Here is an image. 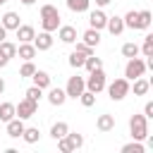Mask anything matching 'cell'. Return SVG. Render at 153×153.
Instances as JSON below:
<instances>
[{
    "mask_svg": "<svg viewBox=\"0 0 153 153\" xmlns=\"http://www.w3.org/2000/svg\"><path fill=\"white\" fill-rule=\"evenodd\" d=\"M122 55H124L127 60H129V57H136V55H139V45H136V43H131V41H129V43H124V45H122Z\"/></svg>",
    "mask_w": 153,
    "mask_h": 153,
    "instance_id": "obj_34",
    "label": "cell"
},
{
    "mask_svg": "<svg viewBox=\"0 0 153 153\" xmlns=\"http://www.w3.org/2000/svg\"><path fill=\"white\" fill-rule=\"evenodd\" d=\"M0 24H2V26H5L7 31H14V29H17V26H19L22 22H19V14H17V12H5V14H2V22H0Z\"/></svg>",
    "mask_w": 153,
    "mask_h": 153,
    "instance_id": "obj_18",
    "label": "cell"
},
{
    "mask_svg": "<svg viewBox=\"0 0 153 153\" xmlns=\"http://www.w3.org/2000/svg\"><path fill=\"white\" fill-rule=\"evenodd\" d=\"M79 100H81V105L84 108H93L96 105V93H91V91H81V96H79Z\"/></svg>",
    "mask_w": 153,
    "mask_h": 153,
    "instance_id": "obj_31",
    "label": "cell"
},
{
    "mask_svg": "<svg viewBox=\"0 0 153 153\" xmlns=\"http://www.w3.org/2000/svg\"><path fill=\"white\" fill-rule=\"evenodd\" d=\"M105 88H108V96L112 98V100H122L127 93H129V81L124 79V76H120V79H115L112 84H105Z\"/></svg>",
    "mask_w": 153,
    "mask_h": 153,
    "instance_id": "obj_5",
    "label": "cell"
},
{
    "mask_svg": "<svg viewBox=\"0 0 153 153\" xmlns=\"http://www.w3.org/2000/svg\"><path fill=\"white\" fill-rule=\"evenodd\" d=\"M57 38H60L62 43H74V41H76V29H74L72 24H60V26H57Z\"/></svg>",
    "mask_w": 153,
    "mask_h": 153,
    "instance_id": "obj_10",
    "label": "cell"
},
{
    "mask_svg": "<svg viewBox=\"0 0 153 153\" xmlns=\"http://www.w3.org/2000/svg\"><path fill=\"white\" fill-rule=\"evenodd\" d=\"M81 41L86 43V45H91V48H96L98 43H100V31H96V29H86L84 33H81Z\"/></svg>",
    "mask_w": 153,
    "mask_h": 153,
    "instance_id": "obj_19",
    "label": "cell"
},
{
    "mask_svg": "<svg viewBox=\"0 0 153 153\" xmlns=\"http://www.w3.org/2000/svg\"><path fill=\"white\" fill-rule=\"evenodd\" d=\"M14 31H17V41H19V43H31L33 36H36V29L29 26V24H19Z\"/></svg>",
    "mask_w": 153,
    "mask_h": 153,
    "instance_id": "obj_12",
    "label": "cell"
},
{
    "mask_svg": "<svg viewBox=\"0 0 153 153\" xmlns=\"http://www.w3.org/2000/svg\"><path fill=\"white\" fill-rule=\"evenodd\" d=\"M74 43H76V48H74V50H76V53H81L84 57H88V55H93V48H91V45H86L84 41H74Z\"/></svg>",
    "mask_w": 153,
    "mask_h": 153,
    "instance_id": "obj_37",
    "label": "cell"
},
{
    "mask_svg": "<svg viewBox=\"0 0 153 153\" xmlns=\"http://www.w3.org/2000/svg\"><path fill=\"white\" fill-rule=\"evenodd\" d=\"M53 41H55V38H53L50 31H41L38 36H33L31 43L36 45V50H50V48H53Z\"/></svg>",
    "mask_w": 153,
    "mask_h": 153,
    "instance_id": "obj_9",
    "label": "cell"
},
{
    "mask_svg": "<svg viewBox=\"0 0 153 153\" xmlns=\"http://www.w3.org/2000/svg\"><path fill=\"white\" fill-rule=\"evenodd\" d=\"M129 131H131V139L136 141H143L148 136V120L143 115H131L129 120Z\"/></svg>",
    "mask_w": 153,
    "mask_h": 153,
    "instance_id": "obj_3",
    "label": "cell"
},
{
    "mask_svg": "<svg viewBox=\"0 0 153 153\" xmlns=\"http://www.w3.org/2000/svg\"><path fill=\"white\" fill-rule=\"evenodd\" d=\"M31 79H33V86H38V88H50V84H53V79H50V74L48 72H43V69H36L33 74H31Z\"/></svg>",
    "mask_w": 153,
    "mask_h": 153,
    "instance_id": "obj_14",
    "label": "cell"
},
{
    "mask_svg": "<svg viewBox=\"0 0 153 153\" xmlns=\"http://www.w3.org/2000/svg\"><path fill=\"white\" fill-rule=\"evenodd\" d=\"M139 50L143 53V57H153V33H146V38H143V45H141Z\"/></svg>",
    "mask_w": 153,
    "mask_h": 153,
    "instance_id": "obj_27",
    "label": "cell"
},
{
    "mask_svg": "<svg viewBox=\"0 0 153 153\" xmlns=\"http://www.w3.org/2000/svg\"><path fill=\"white\" fill-rule=\"evenodd\" d=\"M5 38H7V29H5V26H2V24H0V43H2V41H5Z\"/></svg>",
    "mask_w": 153,
    "mask_h": 153,
    "instance_id": "obj_42",
    "label": "cell"
},
{
    "mask_svg": "<svg viewBox=\"0 0 153 153\" xmlns=\"http://www.w3.org/2000/svg\"><path fill=\"white\" fill-rule=\"evenodd\" d=\"M67 131H69L67 122H55V124L50 127V136H53V139H60V136H65Z\"/></svg>",
    "mask_w": 153,
    "mask_h": 153,
    "instance_id": "obj_25",
    "label": "cell"
},
{
    "mask_svg": "<svg viewBox=\"0 0 153 153\" xmlns=\"http://www.w3.org/2000/svg\"><path fill=\"white\" fill-rule=\"evenodd\" d=\"M22 139H24L26 143H36V141L41 139V131H38V127H24V131H22Z\"/></svg>",
    "mask_w": 153,
    "mask_h": 153,
    "instance_id": "obj_22",
    "label": "cell"
},
{
    "mask_svg": "<svg viewBox=\"0 0 153 153\" xmlns=\"http://www.w3.org/2000/svg\"><path fill=\"white\" fill-rule=\"evenodd\" d=\"M67 7L72 10V12H88V7H91V0H67Z\"/></svg>",
    "mask_w": 153,
    "mask_h": 153,
    "instance_id": "obj_23",
    "label": "cell"
},
{
    "mask_svg": "<svg viewBox=\"0 0 153 153\" xmlns=\"http://www.w3.org/2000/svg\"><path fill=\"white\" fill-rule=\"evenodd\" d=\"M84 84H86V91H91V93H100V91L105 88V84H108L103 67H100V69H93V72H88V76L84 79Z\"/></svg>",
    "mask_w": 153,
    "mask_h": 153,
    "instance_id": "obj_2",
    "label": "cell"
},
{
    "mask_svg": "<svg viewBox=\"0 0 153 153\" xmlns=\"http://www.w3.org/2000/svg\"><path fill=\"white\" fill-rule=\"evenodd\" d=\"M36 110H38V103L24 98V100H19V103L14 105V117H19V120H29V117L36 115Z\"/></svg>",
    "mask_w": 153,
    "mask_h": 153,
    "instance_id": "obj_6",
    "label": "cell"
},
{
    "mask_svg": "<svg viewBox=\"0 0 153 153\" xmlns=\"http://www.w3.org/2000/svg\"><path fill=\"white\" fill-rule=\"evenodd\" d=\"M84 67H86L88 72H93V69H100V67H103V60H100V57H96V55H88V57L84 60Z\"/></svg>",
    "mask_w": 153,
    "mask_h": 153,
    "instance_id": "obj_30",
    "label": "cell"
},
{
    "mask_svg": "<svg viewBox=\"0 0 153 153\" xmlns=\"http://www.w3.org/2000/svg\"><path fill=\"white\" fill-rule=\"evenodd\" d=\"M151 22H153V19H151V12H148V10H139V29L146 31V29L151 26Z\"/></svg>",
    "mask_w": 153,
    "mask_h": 153,
    "instance_id": "obj_33",
    "label": "cell"
},
{
    "mask_svg": "<svg viewBox=\"0 0 153 153\" xmlns=\"http://www.w3.org/2000/svg\"><path fill=\"white\" fill-rule=\"evenodd\" d=\"M45 98H48V103H50V105L60 108V105H65V100H67V93H65V88H55V86H50Z\"/></svg>",
    "mask_w": 153,
    "mask_h": 153,
    "instance_id": "obj_11",
    "label": "cell"
},
{
    "mask_svg": "<svg viewBox=\"0 0 153 153\" xmlns=\"http://www.w3.org/2000/svg\"><path fill=\"white\" fill-rule=\"evenodd\" d=\"M24 96H26L29 100H33V103H38V100L43 98V88H38V86H29Z\"/></svg>",
    "mask_w": 153,
    "mask_h": 153,
    "instance_id": "obj_35",
    "label": "cell"
},
{
    "mask_svg": "<svg viewBox=\"0 0 153 153\" xmlns=\"http://www.w3.org/2000/svg\"><path fill=\"white\" fill-rule=\"evenodd\" d=\"M60 19H62V17H60V10H57L55 5L48 2V5L41 7V29H43V31H50V33L57 31Z\"/></svg>",
    "mask_w": 153,
    "mask_h": 153,
    "instance_id": "obj_1",
    "label": "cell"
},
{
    "mask_svg": "<svg viewBox=\"0 0 153 153\" xmlns=\"http://www.w3.org/2000/svg\"><path fill=\"white\" fill-rule=\"evenodd\" d=\"M84 60H86V57H84L81 53H76V50H72V53H69V67L81 69V67H84Z\"/></svg>",
    "mask_w": 153,
    "mask_h": 153,
    "instance_id": "obj_29",
    "label": "cell"
},
{
    "mask_svg": "<svg viewBox=\"0 0 153 153\" xmlns=\"http://www.w3.org/2000/svg\"><path fill=\"white\" fill-rule=\"evenodd\" d=\"M22 2H24V5H33L36 0H22Z\"/></svg>",
    "mask_w": 153,
    "mask_h": 153,
    "instance_id": "obj_44",
    "label": "cell"
},
{
    "mask_svg": "<svg viewBox=\"0 0 153 153\" xmlns=\"http://www.w3.org/2000/svg\"><path fill=\"white\" fill-rule=\"evenodd\" d=\"M122 153H143V143L134 139L131 143H124L122 146Z\"/></svg>",
    "mask_w": 153,
    "mask_h": 153,
    "instance_id": "obj_36",
    "label": "cell"
},
{
    "mask_svg": "<svg viewBox=\"0 0 153 153\" xmlns=\"http://www.w3.org/2000/svg\"><path fill=\"white\" fill-rule=\"evenodd\" d=\"M7 62H10V57H5V55L0 53V69H2V67H7Z\"/></svg>",
    "mask_w": 153,
    "mask_h": 153,
    "instance_id": "obj_41",
    "label": "cell"
},
{
    "mask_svg": "<svg viewBox=\"0 0 153 153\" xmlns=\"http://www.w3.org/2000/svg\"><path fill=\"white\" fill-rule=\"evenodd\" d=\"M0 53H2L5 57H17V45H14L12 41H7V38H5V41L0 43Z\"/></svg>",
    "mask_w": 153,
    "mask_h": 153,
    "instance_id": "obj_26",
    "label": "cell"
},
{
    "mask_svg": "<svg viewBox=\"0 0 153 153\" xmlns=\"http://www.w3.org/2000/svg\"><path fill=\"white\" fill-rule=\"evenodd\" d=\"M105 22H108V14H105L100 7H96V10L88 12V26H91V29L103 31V29H105Z\"/></svg>",
    "mask_w": 153,
    "mask_h": 153,
    "instance_id": "obj_8",
    "label": "cell"
},
{
    "mask_svg": "<svg viewBox=\"0 0 153 153\" xmlns=\"http://www.w3.org/2000/svg\"><path fill=\"white\" fill-rule=\"evenodd\" d=\"M105 29H108L112 36H120V33L124 31V22H122V17H108Z\"/></svg>",
    "mask_w": 153,
    "mask_h": 153,
    "instance_id": "obj_16",
    "label": "cell"
},
{
    "mask_svg": "<svg viewBox=\"0 0 153 153\" xmlns=\"http://www.w3.org/2000/svg\"><path fill=\"white\" fill-rule=\"evenodd\" d=\"M5 124H7V136H10V139H19L22 131H24V127H26L24 120H19V117H12V120L5 122Z\"/></svg>",
    "mask_w": 153,
    "mask_h": 153,
    "instance_id": "obj_13",
    "label": "cell"
},
{
    "mask_svg": "<svg viewBox=\"0 0 153 153\" xmlns=\"http://www.w3.org/2000/svg\"><path fill=\"white\" fill-rule=\"evenodd\" d=\"M65 136H67V141L72 143V148H74V151L84 146V136H81V134H76V131H67Z\"/></svg>",
    "mask_w": 153,
    "mask_h": 153,
    "instance_id": "obj_32",
    "label": "cell"
},
{
    "mask_svg": "<svg viewBox=\"0 0 153 153\" xmlns=\"http://www.w3.org/2000/svg\"><path fill=\"white\" fill-rule=\"evenodd\" d=\"M2 2H7V0H0V5H2Z\"/></svg>",
    "mask_w": 153,
    "mask_h": 153,
    "instance_id": "obj_45",
    "label": "cell"
},
{
    "mask_svg": "<svg viewBox=\"0 0 153 153\" xmlns=\"http://www.w3.org/2000/svg\"><path fill=\"white\" fill-rule=\"evenodd\" d=\"M33 72H36L33 60H24V65H22V69H19V76H22V79H31Z\"/></svg>",
    "mask_w": 153,
    "mask_h": 153,
    "instance_id": "obj_28",
    "label": "cell"
},
{
    "mask_svg": "<svg viewBox=\"0 0 153 153\" xmlns=\"http://www.w3.org/2000/svg\"><path fill=\"white\" fill-rule=\"evenodd\" d=\"M36 53H38V50H36L33 43H19V45H17V55H19L22 60H33Z\"/></svg>",
    "mask_w": 153,
    "mask_h": 153,
    "instance_id": "obj_17",
    "label": "cell"
},
{
    "mask_svg": "<svg viewBox=\"0 0 153 153\" xmlns=\"http://www.w3.org/2000/svg\"><path fill=\"white\" fill-rule=\"evenodd\" d=\"M122 22H124V29H139V12L136 10H129L122 17Z\"/></svg>",
    "mask_w": 153,
    "mask_h": 153,
    "instance_id": "obj_21",
    "label": "cell"
},
{
    "mask_svg": "<svg viewBox=\"0 0 153 153\" xmlns=\"http://www.w3.org/2000/svg\"><path fill=\"white\" fill-rule=\"evenodd\" d=\"M55 141H57V146H60V151H62V153H72V151H74V148H72V143L67 141V136H60V139H55Z\"/></svg>",
    "mask_w": 153,
    "mask_h": 153,
    "instance_id": "obj_38",
    "label": "cell"
},
{
    "mask_svg": "<svg viewBox=\"0 0 153 153\" xmlns=\"http://www.w3.org/2000/svg\"><path fill=\"white\" fill-rule=\"evenodd\" d=\"M14 117V103H0V122H10Z\"/></svg>",
    "mask_w": 153,
    "mask_h": 153,
    "instance_id": "obj_24",
    "label": "cell"
},
{
    "mask_svg": "<svg viewBox=\"0 0 153 153\" xmlns=\"http://www.w3.org/2000/svg\"><path fill=\"white\" fill-rule=\"evenodd\" d=\"M110 2H112V0H96V7H100V10H103V7H108Z\"/></svg>",
    "mask_w": 153,
    "mask_h": 153,
    "instance_id": "obj_40",
    "label": "cell"
},
{
    "mask_svg": "<svg viewBox=\"0 0 153 153\" xmlns=\"http://www.w3.org/2000/svg\"><path fill=\"white\" fill-rule=\"evenodd\" d=\"M146 69H148V67H146V62H143L141 57H129L127 65H124V79H127V81H134L136 76H143Z\"/></svg>",
    "mask_w": 153,
    "mask_h": 153,
    "instance_id": "obj_4",
    "label": "cell"
},
{
    "mask_svg": "<svg viewBox=\"0 0 153 153\" xmlns=\"http://www.w3.org/2000/svg\"><path fill=\"white\" fill-rule=\"evenodd\" d=\"M2 91H5V79L0 76V93H2Z\"/></svg>",
    "mask_w": 153,
    "mask_h": 153,
    "instance_id": "obj_43",
    "label": "cell"
},
{
    "mask_svg": "<svg viewBox=\"0 0 153 153\" xmlns=\"http://www.w3.org/2000/svg\"><path fill=\"white\" fill-rule=\"evenodd\" d=\"M96 127H98V131H112L115 129V115H110V112L100 115L96 120Z\"/></svg>",
    "mask_w": 153,
    "mask_h": 153,
    "instance_id": "obj_15",
    "label": "cell"
},
{
    "mask_svg": "<svg viewBox=\"0 0 153 153\" xmlns=\"http://www.w3.org/2000/svg\"><path fill=\"white\" fill-rule=\"evenodd\" d=\"M143 117H146V120H153V100H148V103L143 105Z\"/></svg>",
    "mask_w": 153,
    "mask_h": 153,
    "instance_id": "obj_39",
    "label": "cell"
},
{
    "mask_svg": "<svg viewBox=\"0 0 153 153\" xmlns=\"http://www.w3.org/2000/svg\"><path fill=\"white\" fill-rule=\"evenodd\" d=\"M86 88V84H84V76H79V74H74V76H69V81H67V86H65V93H67V98H79L81 96V91Z\"/></svg>",
    "mask_w": 153,
    "mask_h": 153,
    "instance_id": "obj_7",
    "label": "cell"
},
{
    "mask_svg": "<svg viewBox=\"0 0 153 153\" xmlns=\"http://www.w3.org/2000/svg\"><path fill=\"white\" fill-rule=\"evenodd\" d=\"M148 88H151V81L148 79H143V76H136L134 79V96H146Z\"/></svg>",
    "mask_w": 153,
    "mask_h": 153,
    "instance_id": "obj_20",
    "label": "cell"
}]
</instances>
